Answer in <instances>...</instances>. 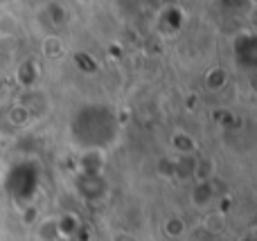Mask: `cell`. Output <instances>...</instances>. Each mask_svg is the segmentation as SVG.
I'll use <instances>...</instances> for the list:
<instances>
[{
    "label": "cell",
    "instance_id": "5",
    "mask_svg": "<svg viewBox=\"0 0 257 241\" xmlns=\"http://www.w3.org/2000/svg\"><path fill=\"white\" fill-rule=\"evenodd\" d=\"M190 201H192V205H194L196 210H203V207L212 205L214 189H212V185H210V180H199V183H196V187L192 189Z\"/></svg>",
    "mask_w": 257,
    "mask_h": 241
},
{
    "label": "cell",
    "instance_id": "9",
    "mask_svg": "<svg viewBox=\"0 0 257 241\" xmlns=\"http://www.w3.org/2000/svg\"><path fill=\"white\" fill-rule=\"evenodd\" d=\"M203 228H205V232H210V234H221L223 230H226V219H223L221 212H210L203 219Z\"/></svg>",
    "mask_w": 257,
    "mask_h": 241
},
{
    "label": "cell",
    "instance_id": "11",
    "mask_svg": "<svg viewBox=\"0 0 257 241\" xmlns=\"http://www.w3.org/2000/svg\"><path fill=\"white\" fill-rule=\"evenodd\" d=\"M39 237L41 241H57L59 239V230H57V219H45L39 225Z\"/></svg>",
    "mask_w": 257,
    "mask_h": 241
},
{
    "label": "cell",
    "instance_id": "2",
    "mask_svg": "<svg viewBox=\"0 0 257 241\" xmlns=\"http://www.w3.org/2000/svg\"><path fill=\"white\" fill-rule=\"evenodd\" d=\"M41 180H43V171L36 160L23 158V160L14 162L5 174V189L7 194L21 205H27L36 198L41 189Z\"/></svg>",
    "mask_w": 257,
    "mask_h": 241
},
{
    "label": "cell",
    "instance_id": "10",
    "mask_svg": "<svg viewBox=\"0 0 257 241\" xmlns=\"http://www.w3.org/2000/svg\"><path fill=\"white\" fill-rule=\"evenodd\" d=\"M205 84H208L210 90H219L228 84V72L223 68H214V70H208L205 75Z\"/></svg>",
    "mask_w": 257,
    "mask_h": 241
},
{
    "label": "cell",
    "instance_id": "12",
    "mask_svg": "<svg viewBox=\"0 0 257 241\" xmlns=\"http://www.w3.org/2000/svg\"><path fill=\"white\" fill-rule=\"evenodd\" d=\"M241 241H255V237H253V234H246V237L241 239Z\"/></svg>",
    "mask_w": 257,
    "mask_h": 241
},
{
    "label": "cell",
    "instance_id": "8",
    "mask_svg": "<svg viewBox=\"0 0 257 241\" xmlns=\"http://www.w3.org/2000/svg\"><path fill=\"white\" fill-rule=\"evenodd\" d=\"M185 232H187V225H185V221L181 219V216H167V219L163 221V234L165 237H169V239H181V237H185Z\"/></svg>",
    "mask_w": 257,
    "mask_h": 241
},
{
    "label": "cell",
    "instance_id": "3",
    "mask_svg": "<svg viewBox=\"0 0 257 241\" xmlns=\"http://www.w3.org/2000/svg\"><path fill=\"white\" fill-rule=\"evenodd\" d=\"M75 187H77V194H79L84 201L93 203V201H99V198L106 194L108 185L102 174H77Z\"/></svg>",
    "mask_w": 257,
    "mask_h": 241
},
{
    "label": "cell",
    "instance_id": "7",
    "mask_svg": "<svg viewBox=\"0 0 257 241\" xmlns=\"http://www.w3.org/2000/svg\"><path fill=\"white\" fill-rule=\"evenodd\" d=\"M57 230H59V239H70L77 234V230H79V216L77 214H70V212H66V214H61L57 219Z\"/></svg>",
    "mask_w": 257,
    "mask_h": 241
},
{
    "label": "cell",
    "instance_id": "6",
    "mask_svg": "<svg viewBox=\"0 0 257 241\" xmlns=\"http://www.w3.org/2000/svg\"><path fill=\"white\" fill-rule=\"evenodd\" d=\"M104 151H79V174H102Z\"/></svg>",
    "mask_w": 257,
    "mask_h": 241
},
{
    "label": "cell",
    "instance_id": "1",
    "mask_svg": "<svg viewBox=\"0 0 257 241\" xmlns=\"http://www.w3.org/2000/svg\"><path fill=\"white\" fill-rule=\"evenodd\" d=\"M68 131L79 151H106L120 138V117L108 104L88 102L72 111Z\"/></svg>",
    "mask_w": 257,
    "mask_h": 241
},
{
    "label": "cell",
    "instance_id": "4",
    "mask_svg": "<svg viewBox=\"0 0 257 241\" xmlns=\"http://www.w3.org/2000/svg\"><path fill=\"white\" fill-rule=\"evenodd\" d=\"M232 50H235V59L241 68L253 70L257 66V41L253 34H239L235 39Z\"/></svg>",
    "mask_w": 257,
    "mask_h": 241
}]
</instances>
